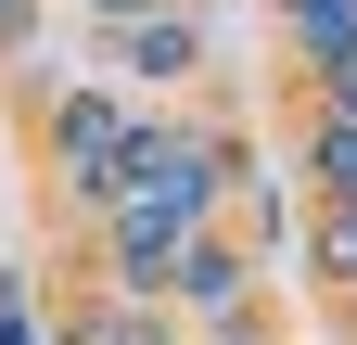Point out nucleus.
<instances>
[{"label":"nucleus","mask_w":357,"mask_h":345,"mask_svg":"<svg viewBox=\"0 0 357 345\" xmlns=\"http://www.w3.org/2000/svg\"><path fill=\"white\" fill-rule=\"evenodd\" d=\"M64 166L89 192H115V166H128V115L115 103H64Z\"/></svg>","instance_id":"obj_1"},{"label":"nucleus","mask_w":357,"mask_h":345,"mask_svg":"<svg viewBox=\"0 0 357 345\" xmlns=\"http://www.w3.org/2000/svg\"><path fill=\"white\" fill-rule=\"evenodd\" d=\"M281 13H294V38L319 64H357V0H281Z\"/></svg>","instance_id":"obj_2"},{"label":"nucleus","mask_w":357,"mask_h":345,"mask_svg":"<svg viewBox=\"0 0 357 345\" xmlns=\"http://www.w3.org/2000/svg\"><path fill=\"white\" fill-rule=\"evenodd\" d=\"M319 166H332V192H357V115H332V141H319Z\"/></svg>","instance_id":"obj_3"},{"label":"nucleus","mask_w":357,"mask_h":345,"mask_svg":"<svg viewBox=\"0 0 357 345\" xmlns=\"http://www.w3.org/2000/svg\"><path fill=\"white\" fill-rule=\"evenodd\" d=\"M332 269H357V205H344V218H332Z\"/></svg>","instance_id":"obj_4"},{"label":"nucleus","mask_w":357,"mask_h":345,"mask_svg":"<svg viewBox=\"0 0 357 345\" xmlns=\"http://www.w3.org/2000/svg\"><path fill=\"white\" fill-rule=\"evenodd\" d=\"M115 345H153V320H115Z\"/></svg>","instance_id":"obj_5"},{"label":"nucleus","mask_w":357,"mask_h":345,"mask_svg":"<svg viewBox=\"0 0 357 345\" xmlns=\"http://www.w3.org/2000/svg\"><path fill=\"white\" fill-rule=\"evenodd\" d=\"M102 13H141V0H102Z\"/></svg>","instance_id":"obj_6"},{"label":"nucleus","mask_w":357,"mask_h":345,"mask_svg":"<svg viewBox=\"0 0 357 345\" xmlns=\"http://www.w3.org/2000/svg\"><path fill=\"white\" fill-rule=\"evenodd\" d=\"M0 13H13V0H0Z\"/></svg>","instance_id":"obj_7"}]
</instances>
